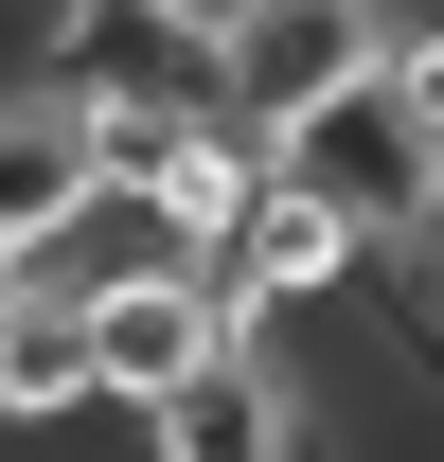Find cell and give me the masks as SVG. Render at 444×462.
Segmentation results:
<instances>
[{"instance_id":"5","label":"cell","mask_w":444,"mask_h":462,"mask_svg":"<svg viewBox=\"0 0 444 462\" xmlns=\"http://www.w3.org/2000/svg\"><path fill=\"white\" fill-rule=\"evenodd\" d=\"M356 267H374V249H356V231H338L302 178H267V196H249V231L214 249V285H231V320H249V338H267L284 302H338Z\"/></svg>"},{"instance_id":"2","label":"cell","mask_w":444,"mask_h":462,"mask_svg":"<svg viewBox=\"0 0 444 462\" xmlns=\"http://www.w3.org/2000/svg\"><path fill=\"white\" fill-rule=\"evenodd\" d=\"M231 338H249V320H231L214 267H125V285H89V374H107V427H143L161 392H196Z\"/></svg>"},{"instance_id":"9","label":"cell","mask_w":444,"mask_h":462,"mask_svg":"<svg viewBox=\"0 0 444 462\" xmlns=\"http://www.w3.org/2000/svg\"><path fill=\"white\" fill-rule=\"evenodd\" d=\"M409 285H444V161H427V214H409Z\"/></svg>"},{"instance_id":"10","label":"cell","mask_w":444,"mask_h":462,"mask_svg":"<svg viewBox=\"0 0 444 462\" xmlns=\"http://www.w3.org/2000/svg\"><path fill=\"white\" fill-rule=\"evenodd\" d=\"M0 18H36V0H0Z\"/></svg>"},{"instance_id":"8","label":"cell","mask_w":444,"mask_h":462,"mask_svg":"<svg viewBox=\"0 0 444 462\" xmlns=\"http://www.w3.org/2000/svg\"><path fill=\"white\" fill-rule=\"evenodd\" d=\"M391 107H409V143L444 161V18H391V71H374Z\"/></svg>"},{"instance_id":"1","label":"cell","mask_w":444,"mask_h":462,"mask_svg":"<svg viewBox=\"0 0 444 462\" xmlns=\"http://www.w3.org/2000/svg\"><path fill=\"white\" fill-rule=\"evenodd\" d=\"M374 71H391V0H231L214 18V125H249V143H302Z\"/></svg>"},{"instance_id":"3","label":"cell","mask_w":444,"mask_h":462,"mask_svg":"<svg viewBox=\"0 0 444 462\" xmlns=\"http://www.w3.org/2000/svg\"><path fill=\"white\" fill-rule=\"evenodd\" d=\"M125 445H143V462H320V392H302L267 338H231L214 374H196V392H161Z\"/></svg>"},{"instance_id":"4","label":"cell","mask_w":444,"mask_h":462,"mask_svg":"<svg viewBox=\"0 0 444 462\" xmlns=\"http://www.w3.org/2000/svg\"><path fill=\"white\" fill-rule=\"evenodd\" d=\"M71 427H107L89 302H71V285H18V302H0V445H71Z\"/></svg>"},{"instance_id":"7","label":"cell","mask_w":444,"mask_h":462,"mask_svg":"<svg viewBox=\"0 0 444 462\" xmlns=\"http://www.w3.org/2000/svg\"><path fill=\"white\" fill-rule=\"evenodd\" d=\"M89 214V143H71L36 89H0V302L54 267V231Z\"/></svg>"},{"instance_id":"6","label":"cell","mask_w":444,"mask_h":462,"mask_svg":"<svg viewBox=\"0 0 444 462\" xmlns=\"http://www.w3.org/2000/svg\"><path fill=\"white\" fill-rule=\"evenodd\" d=\"M125 196H143V231H161L178 267H214L231 231H249V196H267V143H249V125H178Z\"/></svg>"}]
</instances>
